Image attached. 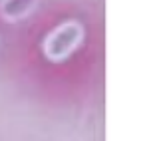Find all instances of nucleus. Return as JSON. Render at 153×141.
Listing matches in <instances>:
<instances>
[{
	"instance_id": "obj_1",
	"label": "nucleus",
	"mask_w": 153,
	"mask_h": 141,
	"mask_svg": "<svg viewBox=\"0 0 153 141\" xmlns=\"http://www.w3.org/2000/svg\"><path fill=\"white\" fill-rule=\"evenodd\" d=\"M84 28L78 22H64L56 30H52L44 40V54L52 62H62L82 44Z\"/></svg>"
},
{
	"instance_id": "obj_2",
	"label": "nucleus",
	"mask_w": 153,
	"mask_h": 141,
	"mask_svg": "<svg viewBox=\"0 0 153 141\" xmlns=\"http://www.w3.org/2000/svg\"><path fill=\"white\" fill-rule=\"evenodd\" d=\"M38 0H2L0 4V14L4 20L16 22L20 18L28 16L30 12L36 8Z\"/></svg>"
}]
</instances>
